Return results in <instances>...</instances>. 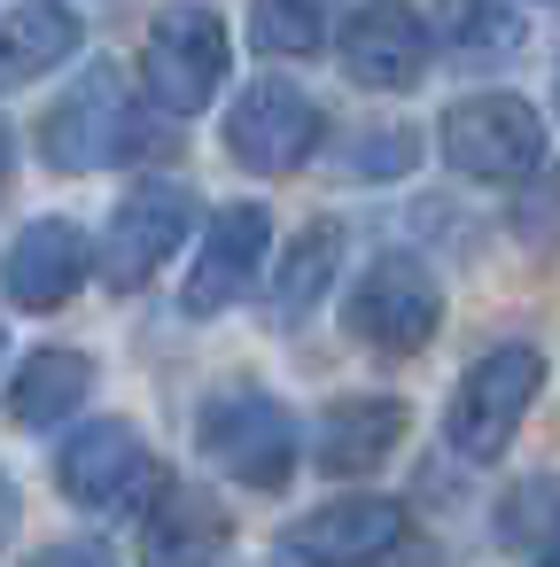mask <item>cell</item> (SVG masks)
Instances as JSON below:
<instances>
[{
	"instance_id": "d6986e66",
	"label": "cell",
	"mask_w": 560,
	"mask_h": 567,
	"mask_svg": "<svg viewBox=\"0 0 560 567\" xmlns=\"http://www.w3.org/2000/svg\"><path fill=\"white\" fill-rule=\"evenodd\" d=\"M444 40H451V55H498V48H513V17L498 0H444Z\"/></svg>"
},
{
	"instance_id": "8fae6325",
	"label": "cell",
	"mask_w": 560,
	"mask_h": 567,
	"mask_svg": "<svg viewBox=\"0 0 560 567\" xmlns=\"http://www.w3.org/2000/svg\"><path fill=\"white\" fill-rule=\"evenodd\" d=\"M257 265H265V210H257V203H226V210L203 226V257H195V272H187V311H195V319L226 311V303L257 280Z\"/></svg>"
},
{
	"instance_id": "e0dca14e",
	"label": "cell",
	"mask_w": 560,
	"mask_h": 567,
	"mask_svg": "<svg viewBox=\"0 0 560 567\" xmlns=\"http://www.w3.org/2000/svg\"><path fill=\"white\" fill-rule=\"evenodd\" d=\"M335 249H343L335 226H304V234H296V249H288V265H281V280H273L281 319H304V311L319 303V288H327V272H335Z\"/></svg>"
},
{
	"instance_id": "9a60e30c",
	"label": "cell",
	"mask_w": 560,
	"mask_h": 567,
	"mask_svg": "<svg viewBox=\"0 0 560 567\" xmlns=\"http://www.w3.org/2000/svg\"><path fill=\"white\" fill-rule=\"evenodd\" d=\"M79 48V17L71 9H55V0H24V9L0 24V79H40V71H55L63 55Z\"/></svg>"
},
{
	"instance_id": "4fadbf2b",
	"label": "cell",
	"mask_w": 560,
	"mask_h": 567,
	"mask_svg": "<svg viewBox=\"0 0 560 567\" xmlns=\"http://www.w3.org/2000/svg\"><path fill=\"white\" fill-rule=\"evenodd\" d=\"M397 536H405V513L389 497H350V505L296 520L281 536V551L288 559H381V551H397Z\"/></svg>"
},
{
	"instance_id": "44dd1931",
	"label": "cell",
	"mask_w": 560,
	"mask_h": 567,
	"mask_svg": "<svg viewBox=\"0 0 560 567\" xmlns=\"http://www.w3.org/2000/svg\"><path fill=\"white\" fill-rule=\"evenodd\" d=\"M537 551H544V559H552V567H560V536H552V544H537Z\"/></svg>"
},
{
	"instance_id": "2e32d148",
	"label": "cell",
	"mask_w": 560,
	"mask_h": 567,
	"mask_svg": "<svg viewBox=\"0 0 560 567\" xmlns=\"http://www.w3.org/2000/svg\"><path fill=\"white\" fill-rule=\"evenodd\" d=\"M86 381H94V365H86L79 350H40V358H24V365H17L9 412H17L24 427H55L63 412H79Z\"/></svg>"
},
{
	"instance_id": "ac0fdd59",
	"label": "cell",
	"mask_w": 560,
	"mask_h": 567,
	"mask_svg": "<svg viewBox=\"0 0 560 567\" xmlns=\"http://www.w3.org/2000/svg\"><path fill=\"white\" fill-rule=\"evenodd\" d=\"M250 40L265 55H312L327 40V24H319L312 0H257V9H250Z\"/></svg>"
},
{
	"instance_id": "5b68a950",
	"label": "cell",
	"mask_w": 560,
	"mask_h": 567,
	"mask_svg": "<svg viewBox=\"0 0 560 567\" xmlns=\"http://www.w3.org/2000/svg\"><path fill=\"white\" fill-rule=\"evenodd\" d=\"M444 156L467 179H521L544 164V117L521 94H475L444 110Z\"/></svg>"
},
{
	"instance_id": "7c38bea8",
	"label": "cell",
	"mask_w": 560,
	"mask_h": 567,
	"mask_svg": "<svg viewBox=\"0 0 560 567\" xmlns=\"http://www.w3.org/2000/svg\"><path fill=\"white\" fill-rule=\"evenodd\" d=\"M0 280H9V296H17L24 311H55V303H71L79 280H86V234L63 226V218L24 226V234L9 241V257H0Z\"/></svg>"
},
{
	"instance_id": "ffe728a7",
	"label": "cell",
	"mask_w": 560,
	"mask_h": 567,
	"mask_svg": "<svg viewBox=\"0 0 560 567\" xmlns=\"http://www.w3.org/2000/svg\"><path fill=\"white\" fill-rule=\"evenodd\" d=\"M9 528H17V482L0 474V544H9Z\"/></svg>"
},
{
	"instance_id": "9c48e42d",
	"label": "cell",
	"mask_w": 560,
	"mask_h": 567,
	"mask_svg": "<svg viewBox=\"0 0 560 567\" xmlns=\"http://www.w3.org/2000/svg\"><path fill=\"white\" fill-rule=\"evenodd\" d=\"M343 71L374 94H405L428 71V24L405 9V0H366V9L343 24Z\"/></svg>"
},
{
	"instance_id": "277c9868",
	"label": "cell",
	"mask_w": 560,
	"mask_h": 567,
	"mask_svg": "<svg viewBox=\"0 0 560 567\" xmlns=\"http://www.w3.org/2000/svg\"><path fill=\"white\" fill-rule=\"evenodd\" d=\"M141 141H149V133L133 125L125 79H118L110 63H94V71L48 110V125H40V148H48L55 172H94V164H110V156H133Z\"/></svg>"
},
{
	"instance_id": "7a4b0ae2",
	"label": "cell",
	"mask_w": 560,
	"mask_h": 567,
	"mask_svg": "<svg viewBox=\"0 0 560 567\" xmlns=\"http://www.w3.org/2000/svg\"><path fill=\"white\" fill-rule=\"evenodd\" d=\"M195 435H203V451H211L242 489H281L288 466H296V420H288L265 389H218V396L195 412Z\"/></svg>"
},
{
	"instance_id": "30bf717a",
	"label": "cell",
	"mask_w": 560,
	"mask_h": 567,
	"mask_svg": "<svg viewBox=\"0 0 560 567\" xmlns=\"http://www.w3.org/2000/svg\"><path fill=\"white\" fill-rule=\"evenodd\" d=\"M187 218H195V203H187L180 187H141V195H125L118 218H110V249H102L110 280H118V288H141V280L187 241Z\"/></svg>"
},
{
	"instance_id": "5bb4252c",
	"label": "cell",
	"mask_w": 560,
	"mask_h": 567,
	"mask_svg": "<svg viewBox=\"0 0 560 567\" xmlns=\"http://www.w3.org/2000/svg\"><path fill=\"white\" fill-rule=\"evenodd\" d=\"M405 435V404L397 396H350L319 420V466L327 474H366L389 458V443Z\"/></svg>"
},
{
	"instance_id": "3957f363",
	"label": "cell",
	"mask_w": 560,
	"mask_h": 567,
	"mask_svg": "<svg viewBox=\"0 0 560 567\" xmlns=\"http://www.w3.org/2000/svg\"><path fill=\"white\" fill-rule=\"evenodd\" d=\"M55 482L86 513H133V505L156 497V458H149V443H141L133 420H86L55 451Z\"/></svg>"
},
{
	"instance_id": "ba28073f",
	"label": "cell",
	"mask_w": 560,
	"mask_h": 567,
	"mask_svg": "<svg viewBox=\"0 0 560 567\" xmlns=\"http://www.w3.org/2000/svg\"><path fill=\"white\" fill-rule=\"evenodd\" d=\"M444 319V296L436 280L413 265V257H381L358 288H350V327L374 342V350H420Z\"/></svg>"
},
{
	"instance_id": "52a82bcc",
	"label": "cell",
	"mask_w": 560,
	"mask_h": 567,
	"mask_svg": "<svg viewBox=\"0 0 560 567\" xmlns=\"http://www.w3.org/2000/svg\"><path fill=\"white\" fill-rule=\"evenodd\" d=\"M312 141H319V110H312L288 79L250 86V94L234 102V117H226V148H234L242 172H296V164L312 156Z\"/></svg>"
},
{
	"instance_id": "6da1fadb",
	"label": "cell",
	"mask_w": 560,
	"mask_h": 567,
	"mask_svg": "<svg viewBox=\"0 0 560 567\" xmlns=\"http://www.w3.org/2000/svg\"><path fill=\"white\" fill-rule=\"evenodd\" d=\"M537 381H544V358H537L529 342L482 350V358L459 373V389H451V412H444V435H451V451H467V458H498V451L513 443V427H521V412H529Z\"/></svg>"
},
{
	"instance_id": "8992f818",
	"label": "cell",
	"mask_w": 560,
	"mask_h": 567,
	"mask_svg": "<svg viewBox=\"0 0 560 567\" xmlns=\"http://www.w3.org/2000/svg\"><path fill=\"white\" fill-rule=\"evenodd\" d=\"M226 79V24L203 9H172L156 17L149 48H141V86L164 117H195Z\"/></svg>"
},
{
	"instance_id": "7402d4cb",
	"label": "cell",
	"mask_w": 560,
	"mask_h": 567,
	"mask_svg": "<svg viewBox=\"0 0 560 567\" xmlns=\"http://www.w3.org/2000/svg\"><path fill=\"white\" fill-rule=\"evenodd\" d=\"M0 172H9V133H0Z\"/></svg>"
}]
</instances>
